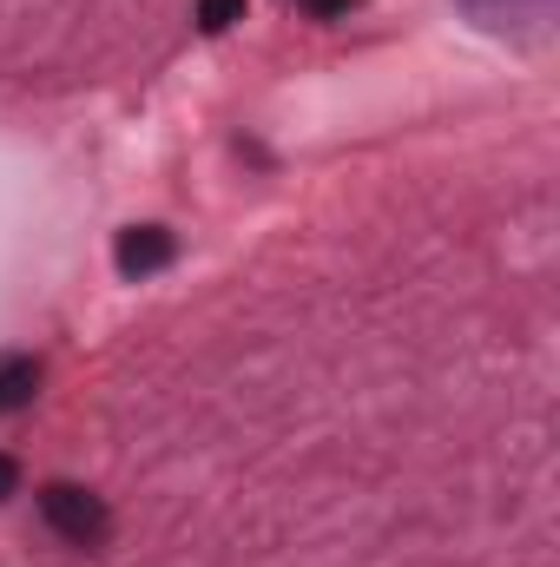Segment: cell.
Masks as SVG:
<instances>
[{"label":"cell","instance_id":"cell-5","mask_svg":"<svg viewBox=\"0 0 560 567\" xmlns=\"http://www.w3.org/2000/svg\"><path fill=\"white\" fill-rule=\"evenodd\" d=\"M13 488H20V462H13V455H0V502H7Z\"/></svg>","mask_w":560,"mask_h":567},{"label":"cell","instance_id":"cell-6","mask_svg":"<svg viewBox=\"0 0 560 567\" xmlns=\"http://www.w3.org/2000/svg\"><path fill=\"white\" fill-rule=\"evenodd\" d=\"M350 7H356V0H310V13H323V20H330V13H350Z\"/></svg>","mask_w":560,"mask_h":567},{"label":"cell","instance_id":"cell-2","mask_svg":"<svg viewBox=\"0 0 560 567\" xmlns=\"http://www.w3.org/2000/svg\"><path fill=\"white\" fill-rule=\"evenodd\" d=\"M178 258V238L165 231V225H133V231H120V245H113V265H120V278H152V271H165Z\"/></svg>","mask_w":560,"mask_h":567},{"label":"cell","instance_id":"cell-1","mask_svg":"<svg viewBox=\"0 0 560 567\" xmlns=\"http://www.w3.org/2000/svg\"><path fill=\"white\" fill-rule=\"evenodd\" d=\"M40 515H46V528H53L60 542H73V548H100V542L113 535L106 502H100L93 488H80V482H46V488H40Z\"/></svg>","mask_w":560,"mask_h":567},{"label":"cell","instance_id":"cell-4","mask_svg":"<svg viewBox=\"0 0 560 567\" xmlns=\"http://www.w3.org/2000/svg\"><path fill=\"white\" fill-rule=\"evenodd\" d=\"M231 20H245V0H198V27L205 33H225Z\"/></svg>","mask_w":560,"mask_h":567},{"label":"cell","instance_id":"cell-3","mask_svg":"<svg viewBox=\"0 0 560 567\" xmlns=\"http://www.w3.org/2000/svg\"><path fill=\"white\" fill-rule=\"evenodd\" d=\"M40 396V363L33 357H0V416H20Z\"/></svg>","mask_w":560,"mask_h":567}]
</instances>
